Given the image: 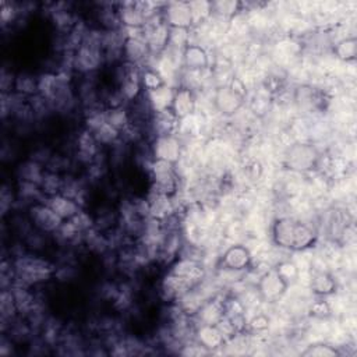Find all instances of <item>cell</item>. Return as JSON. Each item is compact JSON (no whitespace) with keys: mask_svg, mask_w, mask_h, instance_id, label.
<instances>
[{"mask_svg":"<svg viewBox=\"0 0 357 357\" xmlns=\"http://www.w3.org/2000/svg\"><path fill=\"white\" fill-rule=\"evenodd\" d=\"M15 279L13 286L39 287L54 278L56 262L42 254H32L29 251L13 258Z\"/></svg>","mask_w":357,"mask_h":357,"instance_id":"6da1fadb","label":"cell"},{"mask_svg":"<svg viewBox=\"0 0 357 357\" xmlns=\"http://www.w3.org/2000/svg\"><path fill=\"white\" fill-rule=\"evenodd\" d=\"M149 190L174 197L180 190V176L176 170V166L170 162L153 159L149 167Z\"/></svg>","mask_w":357,"mask_h":357,"instance_id":"7a4b0ae2","label":"cell"},{"mask_svg":"<svg viewBox=\"0 0 357 357\" xmlns=\"http://www.w3.org/2000/svg\"><path fill=\"white\" fill-rule=\"evenodd\" d=\"M319 151L314 142H294L283 153V165L287 170L307 174L315 169Z\"/></svg>","mask_w":357,"mask_h":357,"instance_id":"3957f363","label":"cell"},{"mask_svg":"<svg viewBox=\"0 0 357 357\" xmlns=\"http://www.w3.org/2000/svg\"><path fill=\"white\" fill-rule=\"evenodd\" d=\"M25 212H26V216H28L32 227L39 231L47 233V234L56 233L63 223V220L46 204V201L31 205Z\"/></svg>","mask_w":357,"mask_h":357,"instance_id":"277c9868","label":"cell"},{"mask_svg":"<svg viewBox=\"0 0 357 357\" xmlns=\"http://www.w3.org/2000/svg\"><path fill=\"white\" fill-rule=\"evenodd\" d=\"M153 159H160L176 165L183 155V141L178 135H162L151 139Z\"/></svg>","mask_w":357,"mask_h":357,"instance_id":"5b68a950","label":"cell"},{"mask_svg":"<svg viewBox=\"0 0 357 357\" xmlns=\"http://www.w3.org/2000/svg\"><path fill=\"white\" fill-rule=\"evenodd\" d=\"M123 61L138 66L141 68L149 67L152 53L142 36H126L123 42Z\"/></svg>","mask_w":357,"mask_h":357,"instance_id":"8992f818","label":"cell"},{"mask_svg":"<svg viewBox=\"0 0 357 357\" xmlns=\"http://www.w3.org/2000/svg\"><path fill=\"white\" fill-rule=\"evenodd\" d=\"M180 127L178 117L172 112V109H165L153 112L149 124L146 127V135L149 139L162 135H177Z\"/></svg>","mask_w":357,"mask_h":357,"instance_id":"52a82bcc","label":"cell"},{"mask_svg":"<svg viewBox=\"0 0 357 357\" xmlns=\"http://www.w3.org/2000/svg\"><path fill=\"white\" fill-rule=\"evenodd\" d=\"M255 286L265 303L279 301L287 290L286 282L279 276V273L273 268L261 275Z\"/></svg>","mask_w":357,"mask_h":357,"instance_id":"ba28073f","label":"cell"},{"mask_svg":"<svg viewBox=\"0 0 357 357\" xmlns=\"http://www.w3.org/2000/svg\"><path fill=\"white\" fill-rule=\"evenodd\" d=\"M160 15L169 28H191L192 18L188 1H166L162 6Z\"/></svg>","mask_w":357,"mask_h":357,"instance_id":"9c48e42d","label":"cell"},{"mask_svg":"<svg viewBox=\"0 0 357 357\" xmlns=\"http://www.w3.org/2000/svg\"><path fill=\"white\" fill-rule=\"evenodd\" d=\"M245 105V99L237 95L229 85L215 88L213 92V106L216 112L226 119L234 116L243 106Z\"/></svg>","mask_w":357,"mask_h":357,"instance_id":"30bf717a","label":"cell"},{"mask_svg":"<svg viewBox=\"0 0 357 357\" xmlns=\"http://www.w3.org/2000/svg\"><path fill=\"white\" fill-rule=\"evenodd\" d=\"M169 272L183 278L192 287L201 284L206 276L202 262L197 261V259H191V258H176L170 264Z\"/></svg>","mask_w":357,"mask_h":357,"instance_id":"8fae6325","label":"cell"},{"mask_svg":"<svg viewBox=\"0 0 357 357\" xmlns=\"http://www.w3.org/2000/svg\"><path fill=\"white\" fill-rule=\"evenodd\" d=\"M296 223H297V219L290 215L275 218L271 226V238L275 247L291 252Z\"/></svg>","mask_w":357,"mask_h":357,"instance_id":"7c38bea8","label":"cell"},{"mask_svg":"<svg viewBox=\"0 0 357 357\" xmlns=\"http://www.w3.org/2000/svg\"><path fill=\"white\" fill-rule=\"evenodd\" d=\"M252 264V257L245 244H230L219 257V266L233 271H247Z\"/></svg>","mask_w":357,"mask_h":357,"instance_id":"4fadbf2b","label":"cell"},{"mask_svg":"<svg viewBox=\"0 0 357 357\" xmlns=\"http://www.w3.org/2000/svg\"><path fill=\"white\" fill-rule=\"evenodd\" d=\"M190 289H192V286L188 282H185L183 278L172 272H167L160 278V282L158 286V294L162 301L167 304H173Z\"/></svg>","mask_w":357,"mask_h":357,"instance_id":"5bb4252c","label":"cell"},{"mask_svg":"<svg viewBox=\"0 0 357 357\" xmlns=\"http://www.w3.org/2000/svg\"><path fill=\"white\" fill-rule=\"evenodd\" d=\"M146 198H148V204H149V216L151 218L165 222L176 213V202L173 201V197L163 195V194L149 190L146 194Z\"/></svg>","mask_w":357,"mask_h":357,"instance_id":"9a60e30c","label":"cell"},{"mask_svg":"<svg viewBox=\"0 0 357 357\" xmlns=\"http://www.w3.org/2000/svg\"><path fill=\"white\" fill-rule=\"evenodd\" d=\"M192 337L211 354L216 353L225 346V337L222 336L216 325H195Z\"/></svg>","mask_w":357,"mask_h":357,"instance_id":"2e32d148","label":"cell"},{"mask_svg":"<svg viewBox=\"0 0 357 357\" xmlns=\"http://www.w3.org/2000/svg\"><path fill=\"white\" fill-rule=\"evenodd\" d=\"M116 7L121 28H142L145 25L146 17L138 1H119Z\"/></svg>","mask_w":357,"mask_h":357,"instance_id":"e0dca14e","label":"cell"},{"mask_svg":"<svg viewBox=\"0 0 357 357\" xmlns=\"http://www.w3.org/2000/svg\"><path fill=\"white\" fill-rule=\"evenodd\" d=\"M222 294H216L211 298H208L201 308L197 311L194 317H191V321L195 325H216V322L223 317V308H222Z\"/></svg>","mask_w":357,"mask_h":357,"instance_id":"ac0fdd59","label":"cell"},{"mask_svg":"<svg viewBox=\"0 0 357 357\" xmlns=\"http://www.w3.org/2000/svg\"><path fill=\"white\" fill-rule=\"evenodd\" d=\"M308 290L317 297H326L337 290V280L329 271H310Z\"/></svg>","mask_w":357,"mask_h":357,"instance_id":"d6986e66","label":"cell"},{"mask_svg":"<svg viewBox=\"0 0 357 357\" xmlns=\"http://www.w3.org/2000/svg\"><path fill=\"white\" fill-rule=\"evenodd\" d=\"M45 166L28 156L18 160L13 167V177L15 181H29L36 183L42 180V176L45 173Z\"/></svg>","mask_w":357,"mask_h":357,"instance_id":"ffe728a7","label":"cell"},{"mask_svg":"<svg viewBox=\"0 0 357 357\" xmlns=\"http://www.w3.org/2000/svg\"><path fill=\"white\" fill-rule=\"evenodd\" d=\"M170 109L178 117V120L190 117L197 109L195 92L187 88H176Z\"/></svg>","mask_w":357,"mask_h":357,"instance_id":"44dd1931","label":"cell"},{"mask_svg":"<svg viewBox=\"0 0 357 357\" xmlns=\"http://www.w3.org/2000/svg\"><path fill=\"white\" fill-rule=\"evenodd\" d=\"M211 67V56L209 50L198 46V45H188L183 50V68L192 70V71H202Z\"/></svg>","mask_w":357,"mask_h":357,"instance_id":"7402d4cb","label":"cell"},{"mask_svg":"<svg viewBox=\"0 0 357 357\" xmlns=\"http://www.w3.org/2000/svg\"><path fill=\"white\" fill-rule=\"evenodd\" d=\"M317 237H318L317 230L311 223H308L305 220H297L296 227H294L291 252L312 248L315 245Z\"/></svg>","mask_w":357,"mask_h":357,"instance_id":"603a6c76","label":"cell"},{"mask_svg":"<svg viewBox=\"0 0 357 357\" xmlns=\"http://www.w3.org/2000/svg\"><path fill=\"white\" fill-rule=\"evenodd\" d=\"M46 204L57 213V216L64 222L74 218L82 208L81 205L63 194H56L53 197L46 198Z\"/></svg>","mask_w":357,"mask_h":357,"instance_id":"cb8c5ba5","label":"cell"},{"mask_svg":"<svg viewBox=\"0 0 357 357\" xmlns=\"http://www.w3.org/2000/svg\"><path fill=\"white\" fill-rule=\"evenodd\" d=\"M20 317L14 294L11 289H4L0 291V331L1 333L7 331L10 324Z\"/></svg>","mask_w":357,"mask_h":357,"instance_id":"d4e9b609","label":"cell"},{"mask_svg":"<svg viewBox=\"0 0 357 357\" xmlns=\"http://www.w3.org/2000/svg\"><path fill=\"white\" fill-rule=\"evenodd\" d=\"M14 92L24 98H32L38 95V73L29 70H18L15 75Z\"/></svg>","mask_w":357,"mask_h":357,"instance_id":"484cf974","label":"cell"},{"mask_svg":"<svg viewBox=\"0 0 357 357\" xmlns=\"http://www.w3.org/2000/svg\"><path fill=\"white\" fill-rule=\"evenodd\" d=\"M174 91H176L174 86H172L169 84H165L158 89L145 92L152 110L159 112V110L170 109L172 102H173V96H174Z\"/></svg>","mask_w":357,"mask_h":357,"instance_id":"4316f807","label":"cell"},{"mask_svg":"<svg viewBox=\"0 0 357 357\" xmlns=\"http://www.w3.org/2000/svg\"><path fill=\"white\" fill-rule=\"evenodd\" d=\"M96 142L100 148L109 149L113 145H116L121 139V132L116 130L113 126H110L107 121H103L100 126H98L93 131H91Z\"/></svg>","mask_w":357,"mask_h":357,"instance_id":"83f0119b","label":"cell"},{"mask_svg":"<svg viewBox=\"0 0 357 357\" xmlns=\"http://www.w3.org/2000/svg\"><path fill=\"white\" fill-rule=\"evenodd\" d=\"M332 53L336 60L342 63H351L357 57V39L356 36H347L340 39L332 46Z\"/></svg>","mask_w":357,"mask_h":357,"instance_id":"f1b7e54d","label":"cell"},{"mask_svg":"<svg viewBox=\"0 0 357 357\" xmlns=\"http://www.w3.org/2000/svg\"><path fill=\"white\" fill-rule=\"evenodd\" d=\"M17 208V194H15V181H4L0 190V211L1 218H8Z\"/></svg>","mask_w":357,"mask_h":357,"instance_id":"f546056e","label":"cell"},{"mask_svg":"<svg viewBox=\"0 0 357 357\" xmlns=\"http://www.w3.org/2000/svg\"><path fill=\"white\" fill-rule=\"evenodd\" d=\"M211 4L212 15L226 21H230L241 11V1L238 0H213L211 1Z\"/></svg>","mask_w":357,"mask_h":357,"instance_id":"4dcf8cb0","label":"cell"},{"mask_svg":"<svg viewBox=\"0 0 357 357\" xmlns=\"http://www.w3.org/2000/svg\"><path fill=\"white\" fill-rule=\"evenodd\" d=\"M61 185H63V174L52 170H45L42 180L39 181V187L46 198L60 194Z\"/></svg>","mask_w":357,"mask_h":357,"instance_id":"1f68e13d","label":"cell"},{"mask_svg":"<svg viewBox=\"0 0 357 357\" xmlns=\"http://www.w3.org/2000/svg\"><path fill=\"white\" fill-rule=\"evenodd\" d=\"M192 26L206 22L212 17V4L208 0H190L188 1Z\"/></svg>","mask_w":357,"mask_h":357,"instance_id":"d6a6232c","label":"cell"},{"mask_svg":"<svg viewBox=\"0 0 357 357\" xmlns=\"http://www.w3.org/2000/svg\"><path fill=\"white\" fill-rule=\"evenodd\" d=\"M106 116V121L113 126L116 130H119L120 132L128 127V124L131 123V117H130V110L127 106H121V107H113V109H106L105 112Z\"/></svg>","mask_w":357,"mask_h":357,"instance_id":"836d02e7","label":"cell"},{"mask_svg":"<svg viewBox=\"0 0 357 357\" xmlns=\"http://www.w3.org/2000/svg\"><path fill=\"white\" fill-rule=\"evenodd\" d=\"M273 269H275V271L279 273V276L286 282L287 287L297 283L300 271H298L296 262H294L291 258H284V259L279 261V262L273 266Z\"/></svg>","mask_w":357,"mask_h":357,"instance_id":"e575fe53","label":"cell"},{"mask_svg":"<svg viewBox=\"0 0 357 357\" xmlns=\"http://www.w3.org/2000/svg\"><path fill=\"white\" fill-rule=\"evenodd\" d=\"M57 86V73L40 71L38 73V95L50 99Z\"/></svg>","mask_w":357,"mask_h":357,"instance_id":"d590c367","label":"cell"},{"mask_svg":"<svg viewBox=\"0 0 357 357\" xmlns=\"http://www.w3.org/2000/svg\"><path fill=\"white\" fill-rule=\"evenodd\" d=\"M301 356L304 357H337L339 349L335 347L331 343H324V342H317V343H310L305 350L301 351Z\"/></svg>","mask_w":357,"mask_h":357,"instance_id":"8d00e7d4","label":"cell"},{"mask_svg":"<svg viewBox=\"0 0 357 357\" xmlns=\"http://www.w3.org/2000/svg\"><path fill=\"white\" fill-rule=\"evenodd\" d=\"M271 328V318L266 312L258 311L247 319V332L251 335H264Z\"/></svg>","mask_w":357,"mask_h":357,"instance_id":"74e56055","label":"cell"},{"mask_svg":"<svg viewBox=\"0 0 357 357\" xmlns=\"http://www.w3.org/2000/svg\"><path fill=\"white\" fill-rule=\"evenodd\" d=\"M165 84L166 82H165L163 77L155 68H149V67L142 68V71H141V85H142V89L145 92L158 89Z\"/></svg>","mask_w":357,"mask_h":357,"instance_id":"f35d334b","label":"cell"},{"mask_svg":"<svg viewBox=\"0 0 357 357\" xmlns=\"http://www.w3.org/2000/svg\"><path fill=\"white\" fill-rule=\"evenodd\" d=\"M308 314L314 319H328L332 315L331 305L325 297H317L308 304Z\"/></svg>","mask_w":357,"mask_h":357,"instance_id":"ab89813d","label":"cell"},{"mask_svg":"<svg viewBox=\"0 0 357 357\" xmlns=\"http://www.w3.org/2000/svg\"><path fill=\"white\" fill-rule=\"evenodd\" d=\"M190 45V28H169V45L174 49L184 50Z\"/></svg>","mask_w":357,"mask_h":357,"instance_id":"60d3db41","label":"cell"},{"mask_svg":"<svg viewBox=\"0 0 357 357\" xmlns=\"http://www.w3.org/2000/svg\"><path fill=\"white\" fill-rule=\"evenodd\" d=\"M15 75H17V71L13 70L11 67H7L6 63H3L1 71H0V91H1V93L14 92Z\"/></svg>","mask_w":357,"mask_h":357,"instance_id":"b9f144b4","label":"cell"}]
</instances>
